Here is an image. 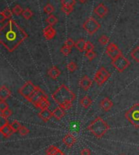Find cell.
<instances>
[{"label":"cell","mask_w":139,"mask_h":155,"mask_svg":"<svg viewBox=\"0 0 139 155\" xmlns=\"http://www.w3.org/2000/svg\"><path fill=\"white\" fill-rule=\"evenodd\" d=\"M28 38V34L14 20H8L0 28V43L9 52H13Z\"/></svg>","instance_id":"6da1fadb"},{"label":"cell","mask_w":139,"mask_h":155,"mask_svg":"<svg viewBox=\"0 0 139 155\" xmlns=\"http://www.w3.org/2000/svg\"><path fill=\"white\" fill-rule=\"evenodd\" d=\"M51 97L64 110H68L73 107V102L76 99V95L65 84H61L53 94Z\"/></svg>","instance_id":"7a4b0ae2"},{"label":"cell","mask_w":139,"mask_h":155,"mask_svg":"<svg viewBox=\"0 0 139 155\" xmlns=\"http://www.w3.org/2000/svg\"><path fill=\"white\" fill-rule=\"evenodd\" d=\"M110 129V126L104 121L101 117L95 118L92 122L88 125L87 130L91 132L96 138H102Z\"/></svg>","instance_id":"3957f363"},{"label":"cell","mask_w":139,"mask_h":155,"mask_svg":"<svg viewBox=\"0 0 139 155\" xmlns=\"http://www.w3.org/2000/svg\"><path fill=\"white\" fill-rule=\"evenodd\" d=\"M40 87L37 86L35 84H33V82L29 81L26 83L23 84V86L21 88L18 89V93L23 97H25L27 101L30 102L33 97L35 95L38 89Z\"/></svg>","instance_id":"277c9868"},{"label":"cell","mask_w":139,"mask_h":155,"mask_svg":"<svg viewBox=\"0 0 139 155\" xmlns=\"http://www.w3.org/2000/svg\"><path fill=\"white\" fill-rule=\"evenodd\" d=\"M126 120L137 128H139V103H135L129 110L125 112Z\"/></svg>","instance_id":"5b68a950"},{"label":"cell","mask_w":139,"mask_h":155,"mask_svg":"<svg viewBox=\"0 0 139 155\" xmlns=\"http://www.w3.org/2000/svg\"><path fill=\"white\" fill-rule=\"evenodd\" d=\"M84 30L90 35H94L99 28H101V25L93 17H90L84 22L83 25Z\"/></svg>","instance_id":"8992f818"},{"label":"cell","mask_w":139,"mask_h":155,"mask_svg":"<svg viewBox=\"0 0 139 155\" xmlns=\"http://www.w3.org/2000/svg\"><path fill=\"white\" fill-rule=\"evenodd\" d=\"M111 65L119 72H123L125 69H127L130 66V61L128 59H126L124 54H122L121 55L117 57V59L111 60Z\"/></svg>","instance_id":"52a82bcc"},{"label":"cell","mask_w":139,"mask_h":155,"mask_svg":"<svg viewBox=\"0 0 139 155\" xmlns=\"http://www.w3.org/2000/svg\"><path fill=\"white\" fill-rule=\"evenodd\" d=\"M106 54L111 60L117 59V57L122 54V51L118 48V46L113 42H111L107 45L106 48Z\"/></svg>","instance_id":"ba28073f"},{"label":"cell","mask_w":139,"mask_h":155,"mask_svg":"<svg viewBox=\"0 0 139 155\" xmlns=\"http://www.w3.org/2000/svg\"><path fill=\"white\" fill-rule=\"evenodd\" d=\"M0 132H1V134L3 135L4 137H10L14 133L12 128L11 127V124H9L8 120H6L5 124L0 127Z\"/></svg>","instance_id":"9c48e42d"},{"label":"cell","mask_w":139,"mask_h":155,"mask_svg":"<svg viewBox=\"0 0 139 155\" xmlns=\"http://www.w3.org/2000/svg\"><path fill=\"white\" fill-rule=\"evenodd\" d=\"M94 12L99 18H103L106 16L107 12H108V8H107L103 3H99L94 9Z\"/></svg>","instance_id":"30bf717a"},{"label":"cell","mask_w":139,"mask_h":155,"mask_svg":"<svg viewBox=\"0 0 139 155\" xmlns=\"http://www.w3.org/2000/svg\"><path fill=\"white\" fill-rule=\"evenodd\" d=\"M56 35V30L54 28L53 26L48 25L46 26L44 29H43V36L46 40H52Z\"/></svg>","instance_id":"8fae6325"},{"label":"cell","mask_w":139,"mask_h":155,"mask_svg":"<svg viewBox=\"0 0 139 155\" xmlns=\"http://www.w3.org/2000/svg\"><path fill=\"white\" fill-rule=\"evenodd\" d=\"M43 97H48V96L46 94V93L43 91L42 89H41V88H39V89L37 91L35 95L33 97V98H32L30 102L36 107H37V105L38 104V102H40L41 99L43 98Z\"/></svg>","instance_id":"7c38bea8"},{"label":"cell","mask_w":139,"mask_h":155,"mask_svg":"<svg viewBox=\"0 0 139 155\" xmlns=\"http://www.w3.org/2000/svg\"><path fill=\"white\" fill-rule=\"evenodd\" d=\"M79 84H80V86H81V88L83 89V90H85V91H88L89 89H90V87L92 86L93 81H92V80H91L88 76H84L80 80Z\"/></svg>","instance_id":"4fadbf2b"},{"label":"cell","mask_w":139,"mask_h":155,"mask_svg":"<svg viewBox=\"0 0 139 155\" xmlns=\"http://www.w3.org/2000/svg\"><path fill=\"white\" fill-rule=\"evenodd\" d=\"M76 142V137H75L72 133H68V134H66L63 138V145H65V146H67L68 148H72L74 145H75V143Z\"/></svg>","instance_id":"5bb4252c"},{"label":"cell","mask_w":139,"mask_h":155,"mask_svg":"<svg viewBox=\"0 0 139 155\" xmlns=\"http://www.w3.org/2000/svg\"><path fill=\"white\" fill-rule=\"evenodd\" d=\"M12 95V92L8 87L2 85L0 88V101H6Z\"/></svg>","instance_id":"9a60e30c"},{"label":"cell","mask_w":139,"mask_h":155,"mask_svg":"<svg viewBox=\"0 0 139 155\" xmlns=\"http://www.w3.org/2000/svg\"><path fill=\"white\" fill-rule=\"evenodd\" d=\"M99 104H100V107H101V108L104 111H109L112 108V107H113V102H112L111 100L109 99L108 97L103 98Z\"/></svg>","instance_id":"2e32d148"},{"label":"cell","mask_w":139,"mask_h":155,"mask_svg":"<svg viewBox=\"0 0 139 155\" xmlns=\"http://www.w3.org/2000/svg\"><path fill=\"white\" fill-rule=\"evenodd\" d=\"M38 116H39V118L42 119L44 122H48L49 120L53 117V114H52V111H51L49 109L42 110L38 113Z\"/></svg>","instance_id":"e0dca14e"},{"label":"cell","mask_w":139,"mask_h":155,"mask_svg":"<svg viewBox=\"0 0 139 155\" xmlns=\"http://www.w3.org/2000/svg\"><path fill=\"white\" fill-rule=\"evenodd\" d=\"M52 114H53V117L56 118V120H61L65 115V110L60 107H58L52 111Z\"/></svg>","instance_id":"ac0fdd59"},{"label":"cell","mask_w":139,"mask_h":155,"mask_svg":"<svg viewBox=\"0 0 139 155\" xmlns=\"http://www.w3.org/2000/svg\"><path fill=\"white\" fill-rule=\"evenodd\" d=\"M60 70H59L56 66H52L51 68L48 70V76L53 80L57 79L59 76H60Z\"/></svg>","instance_id":"d6986e66"},{"label":"cell","mask_w":139,"mask_h":155,"mask_svg":"<svg viewBox=\"0 0 139 155\" xmlns=\"http://www.w3.org/2000/svg\"><path fill=\"white\" fill-rule=\"evenodd\" d=\"M51 106V102L48 100V97H43L41 99V101L38 102V104L37 105V108L42 110H46L48 109Z\"/></svg>","instance_id":"ffe728a7"},{"label":"cell","mask_w":139,"mask_h":155,"mask_svg":"<svg viewBox=\"0 0 139 155\" xmlns=\"http://www.w3.org/2000/svg\"><path fill=\"white\" fill-rule=\"evenodd\" d=\"M94 81L96 82V84H98V85H102V84H103L107 80L102 75V73L100 71H96V73L94 75Z\"/></svg>","instance_id":"44dd1931"},{"label":"cell","mask_w":139,"mask_h":155,"mask_svg":"<svg viewBox=\"0 0 139 155\" xmlns=\"http://www.w3.org/2000/svg\"><path fill=\"white\" fill-rule=\"evenodd\" d=\"M93 103V101L89 96H84L81 100H80V104L81 107L85 108V109H88L89 107H90Z\"/></svg>","instance_id":"7402d4cb"},{"label":"cell","mask_w":139,"mask_h":155,"mask_svg":"<svg viewBox=\"0 0 139 155\" xmlns=\"http://www.w3.org/2000/svg\"><path fill=\"white\" fill-rule=\"evenodd\" d=\"M86 41H85V39L81 38V39H79L78 41L75 43V47H76L80 52H84V51H86Z\"/></svg>","instance_id":"603a6c76"},{"label":"cell","mask_w":139,"mask_h":155,"mask_svg":"<svg viewBox=\"0 0 139 155\" xmlns=\"http://www.w3.org/2000/svg\"><path fill=\"white\" fill-rule=\"evenodd\" d=\"M130 55H131L132 59H134V61L139 64V46H136V47L131 51Z\"/></svg>","instance_id":"cb8c5ba5"},{"label":"cell","mask_w":139,"mask_h":155,"mask_svg":"<svg viewBox=\"0 0 139 155\" xmlns=\"http://www.w3.org/2000/svg\"><path fill=\"white\" fill-rule=\"evenodd\" d=\"M46 21L47 22L49 25L51 26H54L56 24L58 23V19L56 17V15H54L53 14H51V15H49V16L46 18Z\"/></svg>","instance_id":"d4e9b609"},{"label":"cell","mask_w":139,"mask_h":155,"mask_svg":"<svg viewBox=\"0 0 139 155\" xmlns=\"http://www.w3.org/2000/svg\"><path fill=\"white\" fill-rule=\"evenodd\" d=\"M10 124L12 128L13 132H14V133L19 132V130L20 129V127H22L21 124H20L19 121H17V120H14V121H12V122Z\"/></svg>","instance_id":"484cf974"},{"label":"cell","mask_w":139,"mask_h":155,"mask_svg":"<svg viewBox=\"0 0 139 155\" xmlns=\"http://www.w3.org/2000/svg\"><path fill=\"white\" fill-rule=\"evenodd\" d=\"M43 12L46 14H47V15H51L55 12V8H54V6L52 4H51V3H47L44 7V8H43Z\"/></svg>","instance_id":"4316f807"},{"label":"cell","mask_w":139,"mask_h":155,"mask_svg":"<svg viewBox=\"0 0 139 155\" xmlns=\"http://www.w3.org/2000/svg\"><path fill=\"white\" fill-rule=\"evenodd\" d=\"M33 15V12L29 9V8H26V9H25L22 13V16L24 17V19H25V20H29V19H31V17H32Z\"/></svg>","instance_id":"83f0119b"},{"label":"cell","mask_w":139,"mask_h":155,"mask_svg":"<svg viewBox=\"0 0 139 155\" xmlns=\"http://www.w3.org/2000/svg\"><path fill=\"white\" fill-rule=\"evenodd\" d=\"M23 12H24V10H23L22 7L20 5H19V4H16V5L12 8V13L15 15H22Z\"/></svg>","instance_id":"f1b7e54d"},{"label":"cell","mask_w":139,"mask_h":155,"mask_svg":"<svg viewBox=\"0 0 139 155\" xmlns=\"http://www.w3.org/2000/svg\"><path fill=\"white\" fill-rule=\"evenodd\" d=\"M61 11L63 12L66 15H69L73 12V7H69V6H62Z\"/></svg>","instance_id":"f546056e"},{"label":"cell","mask_w":139,"mask_h":155,"mask_svg":"<svg viewBox=\"0 0 139 155\" xmlns=\"http://www.w3.org/2000/svg\"><path fill=\"white\" fill-rule=\"evenodd\" d=\"M77 68V65H76V63H74V62H69L67 65V69L68 70V71H70V72H73L75 71Z\"/></svg>","instance_id":"4dcf8cb0"},{"label":"cell","mask_w":139,"mask_h":155,"mask_svg":"<svg viewBox=\"0 0 139 155\" xmlns=\"http://www.w3.org/2000/svg\"><path fill=\"white\" fill-rule=\"evenodd\" d=\"M99 41L102 46H107L109 42V38L107 35H102L99 38Z\"/></svg>","instance_id":"1f68e13d"},{"label":"cell","mask_w":139,"mask_h":155,"mask_svg":"<svg viewBox=\"0 0 139 155\" xmlns=\"http://www.w3.org/2000/svg\"><path fill=\"white\" fill-rule=\"evenodd\" d=\"M1 13H2V14H3L6 18H7V20H8V19L10 20L11 18H12V14H13L12 11H11L9 8H5L4 10L1 12Z\"/></svg>","instance_id":"d6a6232c"},{"label":"cell","mask_w":139,"mask_h":155,"mask_svg":"<svg viewBox=\"0 0 139 155\" xmlns=\"http://www.w3.org/2000/svg\"><path fill=\"white\" fill-rule=\"evenodd\" d=\"M0 114H1V117L3 118V119H4V120H8V118L12 115V110H11L10 109H8L6 110H4V111L0 112Z\"/></svg>","instance_id":"836d02e7"},{"label":"cell","mask_w":139,"mask_h":155,"mask_svg":"<svg viewBox=\"0 0 139 155\" xmlns=\"http://www.w3.org/2000/svg\"><path fill=\"white\" fill-rule=\"evenodd\" d=\"M62 6H69L73 7L76 4V0H61Z\"/></svg>","instance_id":"e575fe53"},{"label":"cell","mask_w":139,"mask_h":155,"mask_svg":"<svg viewBox=\"0 0 139 155\" xmlns=\"http://www.w3.org/2000/svg\"><path fill=\"white\" fill-rule=\"evenodd\" d=\"M99 71L101 72L102 75H103V76L107 80H108L109 78H110V76H111V74L109 73V71H107V69L105 68L104 67H101V68H99Z\"/></svg>","instance_id":"d590c367"},{"label":"cell","mask_w":139,"mask_h":155,"mask_svg":"<svg viewBox=\"0 0 139 155\" xmlns=\"http://www.w3.org/2000/svg\"><path fill=\"white\" fill-rule=\"evenodd\" d=\"M19 134L21 136V137H25L26 135H28L29 133V129L28 127H26L25 126H22L20 127V129L19 130Z\"/></svg>","instance_id":"8d00e7d4"},{"label":"cell","mask_w":139,"mask_h":155,"mask_svg":"<svg viewBox=\"0 0 139 155\" xmlns=\"http://www.w3.org/2000/svg\"><path fill=\"white\" fill-rule=\"evenodd\" d=\"M75 43H76V42H74V41L71 38H68V39L64 41V46L68 47V48L72 49L73 46H75Z\"/></svg>","instance_id":"74e56055"},{"label":"cell","mask_w":139,"mask_h":155,"mask_svg":"<svg viewBox=\"0 0 139 155\" xmlns=\"http://www.w3.org/2000/svg\"><path fill=\"white\" fill-rule=\"evenodd\" d=\"M85 56H86V58L88 59L89 61H92L93 59H95V57H96V53H95L94 51H90V52H86Z\"/></svg>","instance_id":"f35d334b"},{"label":"cell","mask_w":139,"mask_h":155,"mask_svg":"<svg viewBox=\"0 0 139 155\" xmlns=\"http://www.w3.org/2000/svg\"><path fill=\"white\" fill-rule=\"evenodd\" d=\"M60 52L63 54V55L64 56H68L70 54V53L72 52V49L71 48H68L67 46H63L62 48L60 49Z\"/></svg>","instance_id":"ab89813d"},{"label":"cell","mask_w":139,"mask_h":155,"mask_svg":"<svg viewBox=\"0 0 139 155\" xmlns=\"http://www.w3.org/2000/svg\"><path fill=\"white\" fill-rule=\"evenodd\" d=\"M8 109H9L8 102L6 101H0V112L4 111Z\"/></svg>","instance_id":"60d3db41"},{"label":"cell","mask_w":139,"mask_h":155,"mask_svg":"<svg viewBox=\"0 0 139 155\" xmlns=\"http://www.w3.org/2000/svg\"><path fill=\"white\" fill-rule=\"evenodd\" d=\"M94 44L90 42V41H86V52H90V51H94Z\"/></svg>","instance_id":"b9f144b4"},{"label":"cell","mask_w":139,"mask_h":155,"mask_svg":"<svg viewBox=\"0 0 139 155\" xmlns=\"http://www.w3.org/2000/svg\"><path fill=\"white\" fill-rule=\"evenodd\" d=\"M81 155H91L90 150L88 148H84L81 151Z\"/></svg>","instance_id":"7bdbcfd3"},{"label":"cell","mask_w":139,"mask_h":155,"mask_svg":"<svg viewBox=\"0 0 139 155\" xmlns=\"http://www.w3.org/2000/svg\"><path fill=\"white\" fill-rule=\"evenodd\" d=\"M54 155H65V153H63L62 150H60L59 149H58V150H57V151L55 153V154Z\"/></svg>","instance_id":"ee69618b"},{"label":"cell","mask_w":139,"mask_h":155,"mask_svg":"<svg viewBox=\"0 0 139 155\" xmlns=\"http://www.w3.org/2000/svg\"><path fill=\"white\" fill-rule=\"evenodd\" d=\"M79 2H80V3H85L86 2V1H87V0H78Z\"/></svg>","instance_id":"f6af8a7d"},{"label":"cell","mask_w":139,"mask_h":155,"mask_svg":"<svg viewBox=\"0 0 139 155\" xmlns=\"http://www.w3.org/2000/svg\"><path fill=\"white\" fill-rule=\"evenodd\" d=\"M46 155H51V154H49V153H46Z\"/></svg>","instance_id":"bcb514c9"}]
</instances>
